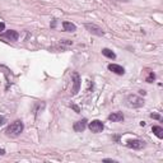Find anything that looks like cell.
Instances as JSON below:
<instances>
[{
	"instance_id": "obj_1",
	"label": "cell",
	"mask_w": 163,
	"mask_h": 163,
	"mask_svg": "<svg viewBox=\"0 0 163 163\" xmlns=\"http://www.w3.org/2000/svg\"><path fill=\"white\" fill-rule=\"evenodd\" d=\"M23 130H24V125L23 122H22L20 120H15L14 122H12L5 130V134L10 138H17L22 133H23Z\"/></svg>"
},
{
	"instance_id": "obj_2",
	"label": "cell",
	"mask_w": 163,
	"mask_h": 163,
	"mask_svg": "<svg viewBox=\"0 0 163 163\" xmlns=\"http://www.w3.org/2000/svg\"><path fill=\"white\" fill-rule=\"evenodd\" d=\"M126 106L130 108H140L144 106V100L136 94H129L126 97Z\"/></svg>"
},
{
	"instance_id": "obj_3",
	"label": "cell",
	"mask_w": 163,
	"mask_h": 163,
	"mask_svg": "<svg viewBox=\"0 0 163 163\" xmlns=\"http://www.w3.org/2000/svg\"><path fill=\"white\" fill-rule=\"evenodd\" d=\"M88 127H89L91 131H92V133H94V134L102 133V131H103V129H105L103 122H102V121H100V120H93L92 122H89V124H88Z\"/></svg>"
},
{
	"instance_id": "obj_4",
	"label": "cell",
	"mask_w": 163,
	"mask_h": 163,
	"mask_svg": "<svg viewBox=\"0 0 163 163\" xmlns=\"http://www.w3.org/2000/svg\"><path fill=\"white\" fill-rule=\"evenodd\" d=\"M126 145L129 148H131V149L139 150V149H142V148L145 147V142H144V140H140V139H133V140H129V142L126 143Z\"/></svg>"
},
{
	"instance_id": "obj_5",
	"label": "cell",
	"mask_w": 163,
	"mask_h": 163,
	"mask_svg": "<svg viewBox=\"0 0 163 163\" xmlns=\"http://www.w3.org/2000/svg\"><path fill=\"white\" fill-rule=\"evenodd\" d=\"M85 28L88 29L91 33H93V35H96V36H103L105 35V32L102 31V28H100V27H97L96 24H91V23H87L85 24Z\"/></svg>"
},
{
	"instance_id": "obj_6",
	"label": "cell",
	"mask_w": 163,
	"mask_h": 163,
	"mask_svg": "<svg viewBox=\"0 0 163 163\" xmlns=\"http://www.w3.org/2000/svg\"><path fill=\"white\" fill-rule=\"evenodd\" d=\"M73 82H74V88L71 91V96H75L79 92V88H80V77L78 73L73 74Z\"/></svg>"
},
{
	"instance_id": "obj_7",
	"label": "cell",
	"mask_w": 163,
	"mask_h": 163,
	"mask_svg": "<svg viewBox=\"0 0 163 163\" xmlns=\"http://www.w3.org/2000/svg\"><path fill=\"white\" fill-rule=\"evenodd\" d=\"M108 70L117 74V75H124L125 74V69L121 66V65H117V64H110L108 65Z\"/></svg>"
},
{
	"instance_id": "obj_8",
	"label": "cell",
	"mask_w": 163,
	"mask_h": 163,
	"mask_svg": "<svg viewBox=\"0 0 163 163\" xmlns=\"http://www.w3.org/2000/svg\"><path fill=\"white\" fill-rule=\"evenodd\" d=\"M2 36L5 37V38H8V40H10V41H18V38H19V33H18L17 31H14V29L6 31L5 33H3Z\"/></svg>"
},
{
	"instance_id": "obj_9",
	"label": "cell",
	"mask_w": 163,
	"mask_h": 163,
	"mask_svg": "<svg viewBox=\"0 0 163 163\" xmlns=\"http://www.w3.org/2000/svg\"><path fill=\"white\" fill-rule=\"evenodd\" d=\"M85 127H87V118H83V120H80V121H77V122L74 124V126H73V129H74L77 133L84 131Z\"/></svg>"
},
{
	"instance_id": "obj_10",
	"label": "cell",
	"mask_w": 163,
	"mask_h": 163,
	"mask_svg": "<svg viewBox=\"0 0 163 163\" xmlns=\"http://www.w3.org/2000/svg\"><path fill=\"white\" fill-rule=\"evenodd\" d=\"M108 120L114 121V122L124 121V115H122V112H112L111 115H108Z\"/></svg>"
},
{
	"instance_id": "obj_11",
	"label": "cell",
	"mask_w": 163,
	"mask_h": 163,
	"mask_svg": "<svg viewBox=\"0 0 163 163\" xmlns=\"http://www.w3.org/2000/svg\"><path fill=\"white\" fill-rule=\"evenodd\" d=\"M62 28L66 32H75L77 31V26L70 23V22H62Z\"/></svg>"
},
{
	"instance_id": "obj_12",
	"label": "cell",
	"mask_w": 163,
	"mask_h": 163,
	"mask_svg": "<svg viewBox=\"0 0 163 163\" xmlns=\"http://www.w3.org/2000/svg\"><path fill=\"white\" fill-rule=\"evenodd\" d=\"M102 54L106 56V58H108V59H116V54L112 51V50H110V49H103L102 50Z\"/></svg>"
},
{
	"instance_id": "obj_13",
	"label": "cell",
	"mask_w": 163,
	"mask_h": 163,
	"mask_svg": "<svg viewBox=\"0 0 163 163\" xmlns=\"http://www.w3.org/2000/svg\"><path fill=\"white\" fill-rule=\"evenodd\" d=\"M152 131L154 133V135L157 138H159V139L163 138V129L161 126H153V127H152Z\"/></svg>"
},
{
	"instance_id": "obj_14",
	"label": "cell",
	"mask_w": 163,
	"mask_h": 163,
	"mask_svg": "<svg viewBox=\"0 0 163 163\" xmlns=\"http://www.w3.org/2000/svg\"><path fill=\"white\" fill-rule=\"evenodd\" d=\"M154 79H156V74H154L153 71H149V73H148V77L145 78V82H147V83H152Z\"/></svg>"
},
{
	"instance_id": "obj_15",
	"label": "cell",
	"mask_w": 163,
	"mask_h": 163,
	"mask_svg": "<svg viewBox=\"0 0 163 163\" xmlns=\"http://www.w3.org/2000/svg\"><path fill=\"white\" fill-rule=\"evenodd\" d=\"M150 117L152 118H156V120H161V115H158V114H150Z\"/></svg>"
},
{
	"instance_id": "obj_16",
	"label": "cell",
	"mask_w": 163,
	"mask_h": 163,
	"mask_svg": "<svg viewBox=\"0 0 163 163\" xmlns=\"http://www.w3.org/2000/svg\"><path fill=\"white\" fill-rule=\"evenodd\" d=\"M4 122H5V117L4 116H0V126H2Z\"/></svg>"
},
{
	"instance_id": "obj_17",
	"label": "cell",
	"mask_w": 163,
	"mask_h": 163,
	"mask_svg": "<svg viewBox=\"0 0 163 163\" xmlns=\"http://www.w3.org/2000/svg\"><path fill=\"white\" fill-rule=\"evenodd\" d=\"M4 28H5V23H3V22H0V32L4 31Z\"/></svg>"
},
{
	"instance_id": "obj_18",
	"label": "cell",
	"mask_w": 163,
	"mask_h": 163,
	"mask_svg": "<svg viewBox=\"0 0 163 163\" xmlns=\"http://www.w3.org/2000/svg\"><path fill=\"white\" fill-rule=\"evenodd\" d=\"M103 162H112V163H114V162H116V161H115V159H108V158H106V159H103Z\"/></svg>"
},
{
	"instance_id": "obj_19",
	"label": "cell",
	"mask_w": 163,
	"mask_h": 163,
	"mask_svg": "<svg viewBox=\"0 0 163 163\" xmlns=\"http://www.w3.org/2000/svg\"><path fill=\"white\" fill-rule=\"evenodd\" d=\"M71 107H73V108H74V110H75V111H77V112H79V107H77V106H74V105H73Z\"/></svg>"
},
{
	"instance_id": "obj_20",
	"label": "cell",
	"mask_w": 163,
	"mask_h": 163,
	"mask_svg": "<svg viewBox=\"0 0 163 163\" xmlns=\"http://www.w3.org/2000/svg\"><path fill=\"white\" fill-rule=\"evenodd\" d=\"M5 154V150L4 149H0V156H4Z\"/></svg>"
},
{
	"instance_id": "obj_21",
	"label": "cell",
	"mask_w": 163,
	"mask_h": 163,
	"mask_svg": "<svg viewBox=\"0 0 163 163\" xmlns=\"http://www.w3.org/2000/svg\"><path fill=\"white\" fill-rule=\"evenodd\" d=\"M140 94H143V96H145V94H147V92H145V91H140Z\"/></svg>"
}]
</instances>
